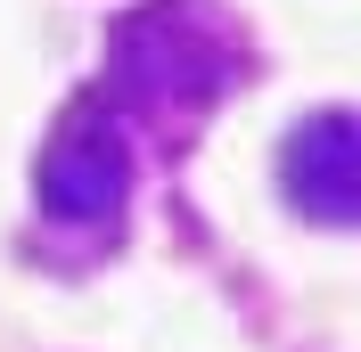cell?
Here are the masks:
<instances>
[{
  "label": "cell",
  "mask_w": 361,
  "mask_h": 352,
  "mask_svg": "<svg viewBox=\"0 0 361 352\" xmlns=\"http://www.w3.org/2000/svg\"><path fill=\"white\" fill-rule=\"evenodd\" d=\"M132 197V139L115 132L107 115H74L58 148L42 156V205L49 221H74V230H99V221L123 213Z\"/></svg>",
  "instance_id": "obj_1"
},
{
  "label": "cell",
  "mask_w": 361,
  "mask_h": 352,
  "mask_svg": "<svg viewBox=\"0 0 361 352\" xmlns=\"http://www.w3.org/2000/svg\"><path fill=\"white\" fill-rule=\"evenodd\" d=\"M189 0H164V8H132V17L115 25V90L123 99H189V90H205V74H197V49L180 42L189 33Z\"/></svg>",
  "instance_id": "obj_2"
}]
</instances>
